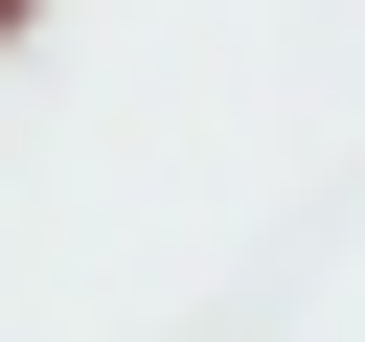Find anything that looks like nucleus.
<instances>
[{
	"instance_id": "1",
	"label": "nucleus",
	"mask_w": 365,
	"mask_h": 342,
	"mask_svg": "<svg viewBox=\"0 0 365 342\" xmlns=\"http://www.w3.org/2000/svg\"><path fill=\"white\" fill-rule=\"evenodd\" d=\"M23 23H46V0H0V46H23Z\"/></svg>"
}]
</instances>
